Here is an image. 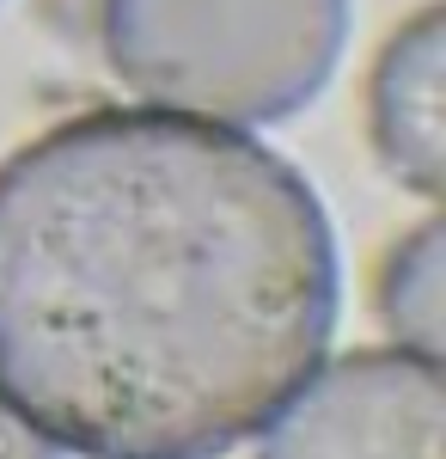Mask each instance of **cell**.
Segmentation results:
<instances>
[{"label":"cell","instance_id":"6da1fadb","mask_svg":"<svg viewBox=\"0 0 446 459\" xmlns=\"http://www.w3.org/2000/svg\"><path fill=\"white\" fill-rule=\"evenodd\" d=\"M337 233L281 153L104 105L0 166V398L80 459H220L330 350Z\"/></svg>","mask_w":446,"mask_h":459},{"label":"cell","instance_id":"7a4b0ae2","mask_svg":"<svg viewBox=\"0 0 446 459\" xmlns=\"http://www.w3.org/2000/svg\"><path fill=\"white\" fill-rule=\"evenodd\" d=\"M348 0H104V56L153 110L281 123L324 92Z\"/></svg>","mask_w":446,"mask_h":459},{"label":"cell","instance_id":"3957f363","mask_svg":"<svg viewBox=\"0 0 446 459\" xmlns=\"http://www.w3.org/2000/svg\"><path fill=\"white\" fill-rule=\"evenodd\" d=\"M257 459H446L441 361L391 343L312 368L263 423Z\"/></svg>","mask_w":446,"mask_h":459},{"label":"cell","instance_id":"277c9868","mask_svg":"<svg viewBox=\"0 0 446 459\" xmlns=\"http://www.w3.org/2000/svg\"><path fill=\"white\" fill-rule=\"evenodd\" d=\"M441 74H446V13L422 6L404 31L379 49L367 80V135L379 166L416 196H441L446 142H441Z\"/></svg>","mask_w":446,"mask_h":459},{"label":"cell","instance_id":"5b68a950","mask_svg":"<svg viewBox=\"0 0 446 459\" xmlns=\"http://www.w3.org/2000/svg\"><path fill=\"white\" fill-rule=\"evenodd\" d=\"M379 318L398 337V350L441 361V221H422L410 239H398L385 251Z\"/></svg>","mask_w":446,"mask_h":459},{"label":"cell","instance_id":"8992f818","mask_svg":"<svg viewBox=\"0 0 446 459\" xmlns=\"http://www.w3.org/2000/svg\"><path fill=\"white\" fill-rule=\"evenodd\" d=\"M0 459H62V454H56L49 435H37V429L0 398Z\"/></svg>","mask_w":446,"mask_h":459}]
</instances>
